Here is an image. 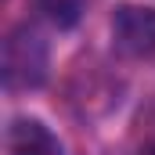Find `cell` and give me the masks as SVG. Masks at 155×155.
Segmentation results:
<instances>
[{"instance_id": "obj_1", "label": "cell", "mask_w": 155, "mask_h": 155, "mask_svg": "<svg viewBox=\"0 0 155 155\" xmlns=\"http://www.w3.org/2000/svg\"><path fill=\"white\" fill-rule=\"evenodd\" d=\"M4 87L11 94L18 90H40L51 72V47L40 29L18 25L4 40Z\"/></svg>"}, {"instance_id": "obj_2", "label": "cell", "mask_w": 155, "mask_h": 155, "mask_svg": "<svg viewBox=\"0 0 155 155\" xmlns=\"http://www.w3.org/2000/svg\"><path fill=\"white\" fill-rule=\"evenodd\" d=\"M112 40L130 58H152L155 54V7L119 4L112 15Z\"/></svg>"}, {"instance_id": "obj_3", "label": "cell", "mask_w": 155, "mask_h": 155, "mask_svg": "<svg viewBox=\"0 0 155 155\" xmlns=\"http://www.w3.org/2000/svg\"><path fill=\"white\" fill-rule=\"evenodd\" d=\"M4 148H7V155H61V141L54 137V130L47 123L33 116H18L7 123Z\"/></svg>"}, {"instance_id": "obj_4", "label": "cell", "mask_w": 155, "mask_h": 155, "mask_svg": "<svg viewBox=\"0 0 155 155\" xmlns=\"http://www.w3.org/2000/svg\"><path fill=\"white\" fill-rule=\"evenodd\" d=\"M40 11L58 29H72L79 18H83V0H40Z\"/></svg>"}, {"instance_id": "obj_5", "label": "cell", "mask_w": 155, "mask_h": 155, "mask_svg": "<svg viewBox=\"0 0 155 155\" xmlns=\"http://www.w3.org/2000/svg\"><path fill=\"white\" fill-rule=\"evenodd\" d=\"M134 155H155V141H148L144 148H137V152H134Z\"/></svg>"}]
</instances>
